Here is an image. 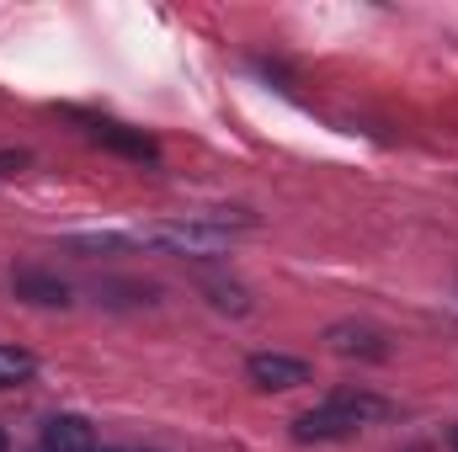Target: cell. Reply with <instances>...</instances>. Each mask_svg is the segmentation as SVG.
I'll return each mask as SVG.
<instances>
[{"label":"cell","instance_id":"obj_1","mask_svg":"<svg viewBox=\"0 0 458 452\" xmlns=\"http://www.w3.org/2000/svg\"><path fill=\"white\" fill-rule=\"evenodd\" d=\"M245 372H250V383H256V389H272V394L299 389V383L310 378V367H304L299 356H283V351H256V356L245 362Z\"/></svg>","mask_w":458,"mask_h":452},{"label":"cell","instance_id":"obj_3","mask_svg":"<svg viewBox=\"0 0 458 452\" xmlns=\"http://www.w3.org/2000/svg\"><path fill=\"white\" fill-rule=\"evenodd\" d=\"M357 431H362V426H352L342 410H331V405L293 421V437H299V442H346V437H357Z\"/></svg>","mask_w":458,"mask_h":452},{"label":"cell","instance_id":"obj_8","mask_svg":"<svg viewBox=\"0 0 458 452\" xmlns=\"http://www.w3.org/2000/svg\"><path fill=\"white\" fill-rule=\"evenodd\" d=\"M32 372H38V356H32V351H21V346H0V389L27 383Z\"/></svg>","mask_w":458,"mask_h":452},{"label":"cell","instance_id":"obj_11","mask_svg":"<svg viewBox=\"0 0 458 452\" xmlns=\"http://www.w3.org/2000/svg\"><path fill=\"white\" fill-rule=\"evenodd\" d=\"M91 452H97V448H91Z\"/></svg>","mask_w":458,"mask_h":452},{"label":"cell","instance_id":"obj_6","mask_svg":"<svg viewBox=\"0 0 458 452\" xmlns=\"http://www.w3.org/2000/svg\"><path fill=\"white\" fill-rule=\"evenodd\" d=\"M16 293L27 304H70V288L48 272H16Z\"/></svg>","mask_w":458,"mask_h":452},{"label":"cell","instance_id":"obj_10","mask_svg":"<svg viewBox=\"0 0 458 452\" xmlns=\"http://www.w3.org/2000/svg\"><path fill=\"white\" fill-rule=\"evenodd\" d=\"M0 452H5V431H0Z\"/></svg>","mask_w":458,"mask_h":452},{"label":"cell","instance_id":"obj_5","mask_svg":"<svg viewBox=\"0 0 458 452\" xmlns=\"http://www.w3.org/2000/svg\"><path fill=\"white\" fill-rule=\"evenodd\" d=\"M43 448L48 452H91V421L81 415H54L43 426Z\"/></svg>","mask_w":458,"mask_h":452},{"label":"cell","instance_id":"obj_9","mask_svg":"<svg viewBox=\"0 0 458 452\" xmlns=\"http://www.w3.org/2000/svg\"><path fill=\"white\" fill-rule=\"evenodd\" d=\"M454 452H458V426H454Z\"/></svg>","mask_w":458,"mask_h":452},{"label":"cell","instance_id":"obj_4","mask_svg":"<svg viewBox=\"0 0 458 452\" xmlns=\"http://www.w3.org/2000/svg\"><path fill=\"white\" fill-rule=\"evenodd\" d=\"M326 405H331V410H342L352 426H368V421H389V415H394V405H389V399H378V394H368V389H336Z\"/></svg>","mask_w":458,"mask_h":452},{"label":"cell","instance_id":"obj_7","mask_svg":"<svg viewBox=\"0 0 458 452\" xmlns=\"http://www.w3.org/2000/svg\"><path fill=\"white\" fill-rule=\"evenodd\" d=\"M91 133H97L102 144L123 149V155H133V160H155V144H149V138H133V133H123L117 122H91Z\"/></svg>","mask_w":458,"mask_h":452},{"label":"cell","instance_id":"obj_2","mask_svg":"<svg viewBox=\"0 0 458 452\" xmlns=\"http://www.w3.org/2000/svg\"><path fill=\"white\" fill-rule=\"evenodd\" d=\"M326 346H331L336 356H362V362H384V356H389V346H384V336H378L373 325H352V320L331 325V331H326Z\"/></svg>","mask_w":458,"mask_h":452}]
</instances>
